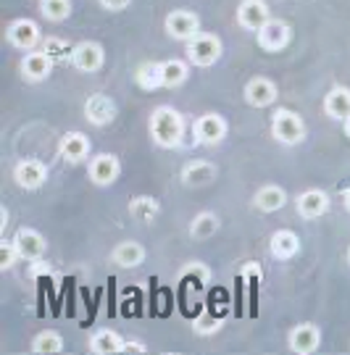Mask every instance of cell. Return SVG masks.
<instances>
[{"mask_svg":"<svg viewBox=\"0 0 350 355\" xmlns=\"http://www.w3.org/2000/svg\"><path fill=\"white\" fill-rule=\"evenodd\" d=\"M148 129H150V137H153V142L158 148L174 150L185 140V129L188 127H185V116L179 114L176 108H172V105H158L150 114Z\"/></svg>","mask_w":350,"mask_h":355,"instance_id":"1","label":"cell"},{"mask_svg":"<svg viewBox=\"0 0 350 355\" xmlns=\"http://www.w3.org/2000/svg\"><path fill=\"white\" fill-rule=\"evenodd\" d=\"M272 137H274L279 145H288V148H295L306 140V121L303 116L290 111V108H276L274 116H272Z\"/></svg>","mask_w":350,"mask_h":355,"instance_id":"2","label":"cell"},{"mask_svg":"<svg viewBox=\"0 0 350 355\" xmlns=\"http://www.w3.org/2000/svg\"><path fill=\"white\" fill-rule=\"evenodd\" d=\"M185 53H188V61L192 66L208 69V66H213L219 58H222L224 45H222V37H219V35H213V32H203V29H200L198 35L185 45Z\"/></svg>","mask_w":350,"mask_h":355,"instance_id":"3","label":"cell"},{"mask_svg":"<svg viewBox=\"0 0 350 355\" xmlns=\"http://www.w3.org/2000/svg\"><path fill=\"white\" fill-rule=\"evenodd\" d=\"M290 40H292V26L285 19H274V16L256 32V42L266 53H282L290 45Z\"/></svg>","mask_w":350,"mask_h":355,"instance_id":"4","label":"cell"},{"mask_svg":"<svg viewBox=\"0 0 350 355\" xmlns=\"http://www.w3.org/2000/svg\"><path fill=\"white\" fill-rule=\"evenodd\" d=\"M192 135H195V142L198 145H219V142L226 140V135H229V124H226V119L222 114H203L195 119V124H192Z\"/></svg>","mask_w":350,"mask_h":355,"instance_id":"5","label":"cell"},{"mask_svg":"<svg viewBox=\"0 0 350 355\" xmlns=\"http://www.w3.org/2000/svg\"><path fill=\"white\" fill-rule=\"evenodd\" d=\"M88 177L95 187H111L122 177V161L113 153H98L88 161Z\"/></svg>","mask_w":350,"mask_h":355,"instance_id":"6","label":"cell"},{"mask_svg":"<svg viewBox=\"0 0 350 355\" xmlns=\"http://www.w3.org/2000/svg\"><path fill=\"white\" fill-rule=\"evenodd\" d=\"M166 35L176 42H190L200 32V19L198 13L188 11V8H174V11L166 13Z\"/></svg>","mask_w":350,"mask_h":355,"instance_id":"7","label":"cell"},{"mask_svg":"<svg viewBox=\"0 0 350 355\" xmlns=\"http://www.w3.org/2000/svg\"><path fill=\"white\" fill-rule=\"evenodd\" d=\"M72 66L82 74H98L103 64H106V51L100 42H92V40H85V42H76L74 51H72Z\"/></svg>","mask_w":350,"mask_h":355,"instance_id":"8","label":"cell"},{"mask_svg":"<svg viewBox=\"0 0 350 355\" xmlns=\"http://www.w3.org/2000/svg\"><path fill=\"white\" fill-rule=\"evenodd\" d=\"M13 182L26 192L40 190L48 182V166L38 161V158H22L13 166Z\"/></svg>","mask_w":350,"mask_h":355,"instance_id":"9","label":"cell"},{"mask_svg":"<svg viewBox=\"0 0 350 355\" xmlns=\"http://www.w3.org/2000/svg\"><path fill=\"white\" fill-rule=\"evenodd\" d=\"M288 345L295 355H313L322 347V329L311 321H300L290 329Z\"/></svg>","mask_w":350,"mask_h":355,"instance_id":"10","label":"cell"},{"mask_svg":"<svg viewBox=\"0 0 350 355\" xmlns=\"http://www.w3.org/2000/svg\"><path fill=\"white\" fill-rule=\"evenodd\" d=\"M11 240L22 255V261H42L48 253V240L32 227H19Z\"/></svg>","mask_w":350,"mask_h":355,"instance_id":"11","label":"cell"},{"mask_svg":"<svg viewBox=\"0 0 350 355\" xmlns=\"http://www.w3.org/2000/svg\"><path fill=\"white\" fill-rule=\"evenodd\" d=\"M6 40L11 42L13 48L29 53V51H38L42 35H40L38 21H32V19H16L6 29Z\"/></svg>","mask_w":350,"mask_h":355,"instance_id":"12","label":"cell"},{"mask_svg":"<svg viewBox=\"0 0 350 355\" xmlns=\"http://www.w3.org/2000/svg\"><path fill=\"white\" fill-rule=\"evenodd\" d=\"M90 150H92V142H90V137L85 132L72 129V132H66L61 140H58V155L72 166L85 164L90 158Z\"/></svg>","mask_w":350,"mask_h":355,"instance_id":"13","label":"cell"},{"mask_svg":"<svg viewBox=\"0 0 350 355\" xmlns=\"http://www.w3.org/2000/svg\"><path fill=\"white\" fill-rule=\"evenodd\" d=\"M85 119L92 127H108L116 119V103L106 92H92L85 101Z\"/></svg>","mask_w":350,"mask_h":355,"instance_id":"14","label":"cell"},{"mask_svg":"<svg viewBox=\"0 0 350 355\" xmlns=\"http://www.w3.org/2000/svg\"><path fill=\"white\" fill-rule=\"evenodd\" d=\"M235 19H238V24L242 26L245 32H258V29L272 19V11H269L266 0H240Z\"/></svg>","mask_w":350,"mask_h":355,"instance_id":"15","label":"cell"},{"mask_svg":"<svg viewBox=\"0 0 350 355\" xmlns=\"http://www.w3.org/2000/svg\"><path fill=\"white\" fill-rule=\"evenodd\" d=\"M329 195L324 190H319V187H313V190H303L295 198V211H298L300 218H306V221H313V218H322V216L329 211Z\"/></svg>","mask_w":350,"mask_h":355,"instance_id":"16","label":"cell"},{"mask_svg":"<svg viewBox=\"0 0 350 355\" xmlns=\"http://www.w3.org/2000/svg\"><path fill=\"white\" fill-rule=\"evenodd\" d=\"M242 95H245V103L253 105V108H269L279 98V89H276V85L269 76H253L248 85H245Z\"/></svg>","mask_w":350,"mask_h":355,"instance_id":"17","label":"cell"},{"mask_svg":"<svg viewBox=\"0 0 350 355\" xmlns=\"http://www.w3.org/2000/svg\"><path fill=\"white\" fill-rule=\"evenodd\" d=\"M53 66H56V61L40 48V51L24 53V58L19 64V71H22V76H24L26 82H45L53 74Z\"/></svg>","mask_w":350,"mask_h":355,"instance_id":"18","label":"cell"},{"mask_svg":"<svg viewBox=\"0 0 350 355\" xmlns=\"http://www.w3.org/2000/svg\"><path fill=\"white\" fill-rule=\"evenodd\" d=\"M145 255H148V250H145V245H142V242L124 240V242H119V245L111 250V261L119 268H138V266L145 263Z\"/></svg>","mask_w":350,"mask_h":355,"instance_id":"19","label":"cell"},{"mask_svg":"<svg viewBox=\"0 0 350 355\" xmlns=\"http://www.w3.org/2000/svg\"><path fill=\"white\" fill-rule=\"evenodd\" d=\"M269 253L276 261H290L300 253V237L292 229H276L269 240Z\"/></svg>","mask_w":350,"mask_h":355,"instance_id":"20","label":"cell"},{"mask_svg":"<svg viewBox=\"0 0 350 355\" xmlns=\"http://www.w3.org/2000/svg\"><path fill=\"white\" fill-rule=\"evenodd\" d=\"M288 205V192L279 184H263L261 190L253 195V208L261 214H274Z\"/></svg>","mask_w":350,"mask_h":355,"instance_id":"21","label":"cell"},{"mask_svg":"<svg viewBox=\"0 0 350 355\" xmlns=\"http://www.w3.org/2000/svg\"><path fill=\"white\" fill-rule=\"evenodd\" d=\"M324 114L332 119V121H345L350 116V89L338 85V87H332L329 92L324 95Z\"/></svg>","mask_w":350,"mask_h":355,"instance_id":"22","label":"cell"},{"mask_svg":"<svg viewBox=\"0 0 350 355\" xmlns=\"http://www.w3.org/2000/svg\"><path fill=\"white\" fill-rule=\"evenodd\" d=\"M161 214V203H158V198H153V195H135L132 200H129V216L142 224V227H148L153 224L156 218Z\"/></svg>","mask_w":350,"mask_h":355,"instance_id":"23","label":"cell"},{"mask_svg":"<svg viewBox=\"0 0 350 355\" xmlns=\"http://www.w3.org/2000/svg\"><path fill=\"white\" fill-rule=\"evenodd\" d=\"M216 179V166L211 161H190L182 168V184L185 187H206Z\"/></svg>","mask_w":350,"mask_h":355,"instance_id":"24","label":"cell"},{"mask_svg":"<svg viewBox=\"0 0 350 355\" xmlns=\"http://www.w3.org/2000/svg\"><path fill=\"white\" fill-rule=\"evenodd\" d=\"M124 347V337L116 329H98L90 337V353L95 355H119Z\"/></svg>","mask_w":350,"mask_h":355,"instance_id":"25","label":"cell"},{"mask_svg":"<svg viewBox=\"0 0 350 355\" xmlns=\"http://www.w3.org/2000/svg\"><path fill=\"white\" fill-rule=\"evenodd\" d=\"M190 76V61H182V58H169V61H161V85L169 89L182 87Z\"/></svg>","mask_w":350,"mask_h":355,"instance_id":"26","label":"cell"},{"mask_svg":"<svg viewBox=\"0 0 350 355\" xmlns=\"http://www.w3.org/2000/svg\"><path fill=\"white\" fill-rule=\"evenodd\" d=\"M219 227H222V221H219V216L213 214V211H200L192 221H190V237L192 240H211L213 234L219 232Z\"/></svg>","mask_w":350,"mask_h":355,"instance_id":"27","label":"cell"},{"mask_svg":"<svg viewBox=\"0 0 350 355\" xmlns=\"http://www.w3.org/2000/svg\"><path fill=\"white\" fill-rule=\"evenodd\" d=\"M32 353L35 355H58L63 353V337L56 329H42L32 340Z\"/></svg>","mask_w":350,"mask_h":355,"instance_id":"28","label":"cell"},{"mask_svg":"<svg viewBox=\"0 0 350 355\" xmlns=\"http://www.w3.org/2000/svg\"><path fill=\"white\" fill-rule=\"evenodd\" d=\"M222 327H224V316H219L213 311H200L198 316L192 318V331L200 337H211L216 331H222Z\"/></svg>","mask_w":350,"mask_h":355,"instance_id":"29","label":"cell"},{"mask_svg":"<svg viewBox=\"0 0 350 355\" xmlns=\"http://www.w3.org/2000/svg\"><path fill=\"white\" fill-rule=\"evenodd\" d=\"M135 82H138L142 89H148V92H153V89H161V64H153V61H148V64H140L138 71H135Z\"/></svg>","mask_w":350,"mask_h":355,"instance_id":"30","label":"cell"},{"mask_svg":"<svg viewBox=\"0 0 350 355\" xmlns=\"http://www.w3.org/2000/svg\"><path fill=\"white\" fill-rule=\"evenodd\" d=\"M40 13L48 21H66L72 16V0H40Z\"/></svg>","mask_w":350,"mask_h":355,"instance_id":"31","label":"cell"},{"mask_svg":"<svg viewBox=\"0 0 350 355\" xmlns=\"http://www.w3.org/2000/svg\"><path fill=\"white\" fill-rule=\"evenodd\" d=\"M42 51L48 53L53 61H63V58H72V51H74V48H69L66 40L48 37V40H42Z\"/></svg>","mask_w":350,"mask_h":355,"instance_id":"32","label":"cell"},{"mask_svg":"<svg viewBox=\"0 0 350 355\" xmlns=\"http://www.w3.org/2000/svg\"><path fill=\"white\" fill-rule=\"evenodd\" d=\"M16 261H22V255L16 250L13 240H3L0 242V271H11Z\"/></svg>","mask_w":350,"mask_h":355,"instance_id":"33","label":"cell"},{"mask_svg":"<svg viewBox=\"0 0 350 355\" xmlns=\"http://www.w3.org/2000/svg\"><path fill=\"white\" fill-rule=\"evenodd\" d=\"M182 279H190L195 282L198 287H203L206 282H208V277H211V268L206 266V263H190V266L182 268V274H179Z\"/></svg>","mask_w":350,"mask_h":355,"instance_id":"34","label":"cell"},{"mask_svg":"<svg viewBox=\"0 0 350 355\" xmlns=\"http://www.w3.org/2000/svg\"><path fill=\"white\" fill-rule=\"evenodd\" d=\"M98 3L106 8V11L119 13V11H124V8H129V3H132V0H98Z\"/></svg>","mask_w":350,"mask_h":355,"instance_id":"35","label":"cell"},{"mask_svg":"<svg viewBox=\"0 0 350 355\" xmlns=\"http://www.w3.org/2000/svg\"><path fill=\"white\" fill-rule=\"evenodd\" d=\"M122 353H124V355H142V353H148V345L135 343V340H124V347H122Z\"/></svg>","mask_w":350,"mask_h":355,"instance_id":"36","label":"cell"},{"mask_svg":"<svg viewBox=\"0 0 350 355\" xmlns=\"http://www.w3.org/2000/svg\"><path fill=\"white\" fill-rule=\"evenodd\" d=\"M242 277H248L250 282H258L261 279V266L258 263H245L242 266Z\"/></svg>","mask_w":350,"mask_h":355,"instance_id":"37","label":"cell"},{"mask_svg":"<svg viewBox=\"0 0 350 355\" xmlns=\"http://www.w3.org/2000/svg\"><path fill=\"white\" fill-rule=\"evenodd\" d=\"M342 132H345V137L350 140V116L345 119V121H342Z\"/></svg>","mask_w":350,"mask_h":355,"instance_id":"38","label":"cell"},{"mask_svg":"<svg viewBox=\"0 0 350 355\" xmlns=\"http://www.w3.org/2000/svg\"><path fill=\"white\" fill-rule=\"evenodd\" d=\"M342 203H345V211L350 214V187L345 190V198H342Z\"/></svg>","mask_w":350,"mask_h":355,"instance_id":"39","label":"cell"},{"mask_svg":"<svg viewBox=\"0 0 350 355\" xmlns=\"http://www.w3.org/2000/svg\"><path fill=\"white\" fill-rule=\"evenodd\" d=\"M348 263H350V248H348Z\"/></svg>","mask_w":350,"mask_h":355,"instance_id":"40","label":"cell"}]
</instances>
